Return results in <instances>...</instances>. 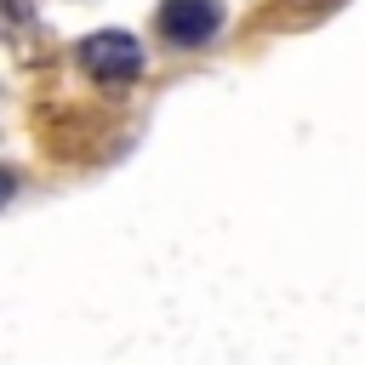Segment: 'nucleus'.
<instances>
[{
  "instance_id": "1",
  "label": "nucleus",
  "mask_w": 365,
  "mask_h": 365,
  "mask_svg": "<svg viewBox=\"0 0 365 365\" xmlns=\"http://www.w3.org/2000/svg\"><path fill=\"white\" fill-rule=\"evenodd\" d=\"M80 63H86L91 80H103V86H131V80L143 74V46H137L131 34H120V29H108V34H91V40L80 46Z\"/></svg>"
},
{
  "instance_id": "2",
  "label": "nucleus",
  "mask_w": 365,
  "mask_h": 365,
  "mask_svg": "<svg viewBox=\"0 0 365 365\" xmlns=\"http://www.w3.org/2000/svg\"><path fill=\"white\" fill-rule=\"evenodd\" d=\"M222 29V6L217 0H165L160 6V34L171 40V46H205L211 34Z\"/></svg>"
},
{
  "instance_id": "3",
  "label": "nucleus",
  "mask_w": 365,
  "mask_h": 365,
  "mask_svg": "<svg viewBox=\"0 0 365 365\" xmlns=\"http://www.w3.org/2000/svg\"><path fill=\"white\" fill-rule=\"evenodd\" d=\"M11 194H17V177H11V171H6V165H0V205H6V200H11Z\"/></svg>"
}]
</instances>
